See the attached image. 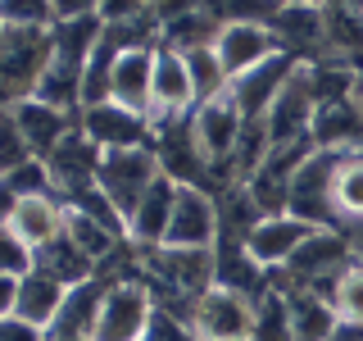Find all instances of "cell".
Returning <instances> with one entry per match:
<instances>
[{"label": "cell", "instance_id": "ffe728a7", "mask_svg": "<svg viewBox=\"0 0 363 341\" xmlns=\"http://www.w3.org/2000/svg\"><path fill=\"white\" fill-rule=\"evenodd\" d=\"M295 68H300V60H295V55H277V60H268L264 68L245 73L241 82H232V96H236V105L245 109V119H264L268 105L281 96V87L291 82Z\"/></svg>", "mask_w": 363, "mask_h": 341}, {"label": "cell", "instance_id": "ac0fdd59", "mask_svg": "<svg viewBox=\"0 0 363 341\" xmlns=\"http://www.w3.org/2000/svg\"><path fill=\"white\" fill-rule=\"evenodd\" d=\"M100 155H105V151H96V146L82 136V128H77L60 151L45 159V164H50V178H55V196H60L64 205L77 200V196H86V191H96Z\"/></svg>", "mask_w": 363, "mask_h": 341}, {"label": "cell", "instance_id": "5bb4252c", "mask_svg": "<svg viewBox=\"0 0 363 341\" xmlns=\"http://www.w3.org/2000/svg\"><path fill=\"white\" fill-rule=\"evenodd\" d=\"M77 128H82V136L96 151H128V146H150L155 141V123L141 119V114L113 105V100H105V105H91L77 114Z\"/></svg>", "mask_w": 363, "mask_h": 341}, {"label": "cell", "instance_id": "f546056e", "mask_svg": "<svg viewBox=\"0 0 363 341\" xmlns=\"http://www.w3.org/2000/svg\"><path fill=\"white\" fill-rule=\"evenodd\" d=\"M18 291H23V278H5L0 273V323L18 314Z\"/></svg>", "mask_w": 363, "mask_h": 341}, {"label": "cell", "instance_id": "9a60e30c", "mask_svg": "<svg viewBox=\"0 0 363 341\" xmlns=\"http://www.w3.org/2000/svg\"><path fill=\"white\" fill-rule=\"evenodd\" d=\"M336 159L332 151H313L300 164V173L291 182V214H300L304 223L313 227H336L332 219V173H336Z\"/></svg>", "mask_w": 363, "mask_h": 341}, {"label": "cell", "instance_id": "cb8c5ba5", "mask_svg": "<svg viewBox=\"0 0 363 341\" xmlns=\"http://www.w3.org/2000/svg\"><path fill=\"white\" fill-rule=\"evenodd\" d=\"M186 55V68H191V82H196V100H218L232 91V77H227V68L218 60V50L213 45H196V50H182Z\"/></svg>", "mask_w": 363, "mask_h": 341}, {"label": "cell", "instance_id": "277c9868", "mask_svg": "<svg viewBox=\"0 0 363 341\" xmlns=\"http://www.w3.org/2000/svg\"><path fill=\"white\" fill-rule=\"evenodd\" d=\"M186 323H191V332H196V341H255L259 301L250 291L213 282L204 296L191 301Z\"/></svg>", "mask_w": 363, "mask_h": 341}, {"label": "cell", "instance_id": "5b68a950", "mask_svg": "<svg viewBox=\"0 0 363 341\" xmlns=\"http://www.w3.org/2000/svg\"><path fill=\"white\" fill-rule=\"evenodd\" d=\"M245 123L250 119H245V109L236 105L232 91L218 96V100H204V105L186 119V132H191V141H196V151L204 155L213 182H223V173L232 168L236 146H241V136H245Z\"/></svg>", "mask_w": 363, "mask_h": 341}, {"label": "cell", "instance_id": "6da1fadb", "mask_svg": "<svg viewBox=\"0 0 363 341\" xmlns=\"http://www.w3.org/2000/svg\"><path fill=\"white\" fill-rule=\"evenodd\" d=\"M155 318H159V296L145 278L105 282L96 323H91V341H150Z\"/></svg>", "mask_w": 363, "mask_h": 341}, {"label": "cell", "instance_id": "484cf974", "mask_svg": "<svg viewBox=\"0 0 363 341\" xmlns=\"http://www.w3.org/2000/svg\"><path fill=\"white\" fill-rule=\"evenodd\" d=\"M0 178H5V191H9V200H23V196H55L50 164H45L41 155H32L28 164L9 168V173H0Z\"/></svg>", "mask_w": 363, "mask_h": 341}, {"label": "cell", "instance_id": "d4e9b609", "mask_svg": "<svg viewBox=\"0 0 363 341\" xmlns=\"http://www.w3.org/2000/svg\"><path fill=\"white\" fill-rule=\"evenodd\" d=\"M332 305L350 332H363V259H354L332 287Z\"/></svg>", "mask_w": 363, "mask_h": 341}, {"label": "cell", "instance_id": "3957f363", "mask_svg": "<svg viewBox=\"0 0 363 341\" xmlns=\"http://www.w3.org/2000/svg\"><path fill=\"white\" fill-rule=\"evenodd\" d=\"M213 50H218L227 77L241 82L245 73H255V68H264L268 60L286 55V45H281L277 28H272V9H259V14H223Z\"/></svg>", "mask_w": 363, "mask_h": 341}, {"label": "cell", "instance_id": "4fadbf2b", "mask_svg": "<svg viewBox=\"0 0 363 341\" xmlns=\"http://www.w3.org/2000/svg\"><path fill=\"white\" fill-rule=\"evenodd\" d=\"M77 114H82V109L50 105V100H41V96L5 105V119H14V128L23 132V141H28L32 155H41V159H50L68 136L77 132Z\"/></svg>", "mask_w": 363, "mask_h": 341}, {"label": "cell", "instance_id": "d6986e66", "mask_svg": "<svg viewBox=\"0 0 363 341\" xmlns=\"http://www.w3.org/2000/svg\"><path fill=\"white\" fill-rule=\"evenodd\" d=\"M286 296V314H291V337L295 341H340L345 337V323H340L336 305L327 291H313V287H291V291H277Z\"/></svg>", "mask_w": 363, "mask_h": 341}, {"label": "cell", "instance_id": "52a82bcc", "mask_svg": "<svg viewBox=\"0 0 363 341\" xmlns=\"http://www.w3.org/2000/svg\"><path fill=\"white\" fill-rule=\"evenodd\" d=\"M141 278L168 296H182V301H196L218 282V255L213 250H173V246H159L150 255H141Z\"/></svg>", "mask_w": 363, "mask_h": 341}, {"label": "cell", "instance_id": "e0dca14e", "mask_svg": "<svg viewBox=\"0 0 363 341\" xmlns=\"http://www.w3.org/2000/svg\"><path fill=\"white\" fill-rule=\"evenodd\" d=\"M155 60H159V45H128L113 64V82H109V100L141 119H150L155 105Z\"/></svg>", "mask_w": 363, "mask_h": 341}, {"label": "cell", "instance_id": "44dd1931", "mask_svg": "<svg viewBox=\"0 0 363 341\" xmlns=\"http://www.w3.org/2000/svg\"><path fill=\"white\" fill-rule=\"evenodd\" d=\"M68 291H73V287H64L55 273L37 269L32 278H23L18 314H14V318H23V323H32V328H41V332H55V323H60V314H64V305H68Z\"/></svg>", "mask_w": 363, "mask_h": 341}, {"label": "cell", "instance_id": "603a6c76", "mask_svg": "<svg viewBox=\"0 0 363 341\" xmlns=\"http://www.w3.org/2000/svg\"><path fill=\"white\" fill-rule=\"evenodd\" d=\"M332 219H336V227H345V232L363 227V151L336 159V173H332Z\"/></svg>", "mask_w": 363, "mask_h": 341}, {"label": "cell", "instance_id": "83f0119b", "mask_svg": "<svg viewBox=\"0 0 363 341\" xmlns=\"http://www.w3.org/2000/svg\"><path fill=\"white\" fill-rule=\"evenodd\" d=\"M41 269V255L32 246H23L18 237L0 232V273L5 278H32V273Z\"/></svg>", "mask_w": 363, "mask_h": 341}, {"label": "cell", "instance_id": "4dcf8cb0", "mask_svg": "<svg viewBox=\"0 0 363 341\" xmlns=\"http://www.w3.org/2000/svg\"><path fill=\"white\" fill-rule=\"evenodd\" d=\"M340 341H363V332H350V328H345V337H340Z\"/></svg>", "mask_w": 363, "mask_h": 341}, {"label": "cell", "instance_id": "7a4b0ae2", "mask_svg": "<svg viewBox=\"0 0 363 341\" xmlns=\"http://www.w3.org/2000/svg\"><path fill=\"white\" fill-rule=\"evenodd\" d=\"M55 28H0V91L5 105L32 100L50 73Z\"/></svg>", "mask_w": 363, "mask_h": 341}, {"label": "cell", "instance_id": "ba28073f", "mask_svg": "<svg viewBox=\"0 0 363 341\" xmlns=\"http://www.w3.org/2000/svg\"><path fill=\"white\" fill-rule=\"evenodd\" d=\"M313 119H318V96H313V73L309 64H300L291 73V82L281 87V96L268 105L264 114V128L272 151H286V146L313 141Z\"/></svg>", "mask_w": 363, "mask_h": 341}, {"label": "cell", "instance_id": "8fae6325", "mask_svg": "<svg viewBox=\"0 0 363 341\" xmlns=\"http://www.w3.org/2000/svg\"><path fill=\"white\" fill-rule=\"evenodd\" d=\"M196 109H200V100H196V82H191L186 55L159 45V60H155V105H150L155 132L173 128V123H186Z\"/></svg>", "mask_w": 363, "mask_h": 341}, {"label": "cell", "instance_id": "d6a6232c", "mask_svg": "<svg viewBox=\"0 0 363 341\" xmlns=\"http://www.w3.org/2000/svg\"><path fill=\"white\" fill-rule=\"evenodd\" d=\"M50 341H91V337H50Z\"/></svg>", "mask_w": 363, "mask_h": 341}, {"label": "cell", "instance_id": "2e32d148", "mask_svg": "<svg viewBox=\"0 0 363 341\" xmlns=\"http://www.w3.org/2000/svg\"><path fill=\"white\" fill-rule=\"evenodd\" d=\"M177 191L182 182H173L168 173L155 178V187L145 191V200L136 205V214L128 219V246L136 255H150L168 242V223H173V210H177Z\"/></svg>", "mask_w": 363, "mask_h": 341}, {"label": "cell", "instance_id": "4316f807", "mask_svg": "<svg viewBox=\"0 0 363 341\" xmlns=\"http://www.w3.org/2000/svg\"><path fill=\"white\" fill-rule=\"evenodd\" d=\"M255 341H295L291 337V314H286V296L268 291L259 301V323H255Z\"/></svg>", "mask_w": 363, "mask_h": 341}, {"label": "cell", "instance_id": "1f68e13d", "mask_svg": "<svg viewBox=\"0 0 363 341\" xmlns=\"http://www.w3.org/2000/svg\"><path fill=\"white\" fill-rule=\"evenodd\" d=\"M354 100H359V109H363V73H359V91H354Z\"/></svg>", "mask_w": 363, "mask_h": 341}, {"label": "cell", "instance_id": "7402d4cb", "mask_svg": "<svg viewBox=\"0 0 363 341\" xmlns=\"http://www.w3.org/2000/svg\"><path fill=\"white\" fill-rule=\"evenodd\" d=\"M327 60H340L363 73V5H323Z\"/></svg>", "mask_w": 363, "mask_h": 341}, {"label": "cell", "instance_id": "7c38bea8", "mask_svg": "<svg viewBox=\"0 0 363 341\" xmlns=\"http://www.w3.org/2000/svg\"><path fill=\"white\" fill-rule=\"evenodd\" d=\"M64 227H68V205L60 196H23V200H9L0 232L18 237L23 246L45 255L50 246L64 242Z\"/></svg>", "mask_w": 363, "mask_h": 341}, {"label": "cell", "instance_id": "f1b7e54d", "mask_svg": "<svg viewBox=\"0 0 363 341\" xmlns=\"http://www.w3.org/2000/svg\"><path fill=\"white\" fill-rule=\"evenodd\" d=\"M0 341H50V332L23 323V318H5V323H0Z\"/></svg>", "mask_w": 363, "mask_h": 341}, {"label": "cell", "instance_id": "9c48e42d", "mask_svg": "<svg viewBox=\"0 0 363 341\" xmlns=\"http://www.w3.org/2000/svg\"><path fill=\"white\" fill-rule=\"evenodd\" d=\"M313 232L318 227L304 223L300 214H264V219H255V227L241 237V250H245V259L255 269L277 273V269H286L291 259L300 255V246L309 242Z\"/></svg>", "mask_w": 363, "mask_h": 341}, {"label": "cell", "instance_id": "8992f818", "mask_svg": "<svg viewBox=\"0 0 363 341\" xmlns=\"http://www.w3.org/2000/svg\"><path fill=\"white\" fill-rule=\"evenodd\" d=\"M164 173L159 168V151L155 141L150 146H128V151H105L100 155V196H105L113 210H118V219L128 223L136 214V205L145 200V191L155 187V178Z\"/></svg>", "mask_w": 363, "mask_h": 341}, {"label": "cell", "instance_id": "30bf717a", "mask_svg": "<svg viewBox=\"0 0 363 341\" xmlns=\"http://www.w3.org/2000/svg\"><path fill=\"white\" fill-rule=\"evenodd\" d=\"M218 242H223L218 196H213L209 187H182L164 246H173V250H218Z\"/></svg>", "mask_w": 363, "mask_h": 341}]
</instances>
